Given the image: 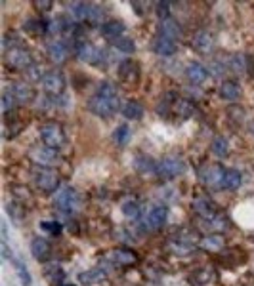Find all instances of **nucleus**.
Returning <instances> with one entry per match:
<instances>
[{
  "label": "nucleus",
  "mask_w": 254,
  "mask_h": 286,
  "mask_svg": "<svg viewBox=\"0 0 254 286\" xmlns=\"http://www.w3.org/2000/svg\"><path fill=\"white\" fill-rule=\"evenodd\" d=\"M54 206L59 210V214L64 216H73L80 208V195L69 185L61 187L54 196Z\"/></svg>",
  "instance_id": "f257e3e1"
},
{
  "label": "nucleus",
  "mask_w": 254,
  "mask_h": 286,
  "mask_svg": "<svg viewBox=\"0 0 254 286\" xmlns=\"http://www.w3.org/2000/svg\"><path fill=\"white\" fill-rule=\"evenodd\" d=\"M119 105L120 101L117 96H101V94H98V96H94L88 101V109L96 113L98 117H101V119H109V117H113L115 113L119 111Z\"/></svg>",
  "instance_id": "f03ea898"
},
{
  "label": "nucleus",
  "mask_w": 254,
  "mask_h": 286,
  "mask_svg": "<svg viewBox=\"0 0 254 286\" xmlns=\"http://www.w3.org/2000/svg\"><path fill=\"white\" fill-rule=\"evenodd\" d=\"M185 172V162L180 157H166L157 164V174L164 178V180H172L178 178Z\"/></svg>",
  "instance_id": "7ed1b4c3"
},
{
  "label": "nucleus",
  "mask_w": 254,
  "mask_h": 286,
  "mask_svg": "<svg viewBox=\"0 0 254 286\" xmlns=\"http://www.w3.org/2000/svg\"><path fill=\"white\" fill-rule=\"evenodd\" d=\"M35 183L40 191H44V193H52V191H56L57 185H59V175H57L52 168H46V166L36 168Z\"/></svg>",
  "instance_id": "20e7f679"
},
{
  "label": "nucleus",
  "mask_w": 254,
  "mask_h": 286,
  "mask_svg": "<svg viewBox=\"0 0 254 286\" xmlns=\"http://www.w3.org/2000/svg\"><path fill=\"white\" fill-rule=\"evenodd\" d=\"M40 140L50 149H57L65 143V134L57 124H46L40 128Z\"/></svg>",
  "instance_id": "39448f33"
},
{
  "label": "nucleus",
  "mask_w": 254,
  "mask_h": 286,
  "mask_svg": "<svg viewBox=\"0 0 254 286\" xmlns=\"http://www.w3.org/2000/svg\"><path fill=\"white\" fill-rule=\"evenodd\" d=\"M6 63L12 69H29L33 65V57H31L27 50L17 46V48L6 52Z\"/></svg>",
  "instance_id": "423d86ee"
},
{
  "label": "nucleus",
  "mask_w": 254,
  "mask_h": 286,
  "mask_svg": "<svg viewBox=\"0 0 254 286\" xmlns=\"http://www.w3.org/2000/svg\"><path fill=\"white\" fill-rule=\"evenodd\" d=\"M166 217H168V210L162 204H153L145 214V225L149 229H161L162 225L166 224Z\"/></svg>",
  "instance_id": "0eeeda50"
},
{
  "label": "nucleus",
  "mask_w": 254,
  "mask_h": 286,
  "mask_svg": "<svg viewBox=\"0 0 254 286\" xmlns=\"http://www.w3.org/2000/svg\"><path fill=\"white\" fill-rule=\"evenodd\" d=\"M43 88L46 94H61L65 90V77L59 71H50L43 78Z\"/></svg>",
  "instance_id": "6e6552de"
},
{
  "label": "nucleus",
  "mask_w": 254,
  "mask_h": 286,
  "mask_svg": "<svg viewBox=\"0 0 254 286\" xmlns=\"http://www.w3.org/2000/svg\"><path fill=\"white\" fill-rule=\"evenodd\" d=\"M105 259L115 266H132L136 261V254L128 248H113L105 254Z\"/></svg>",
  "instance_id": "1a4fd4ad"
},
{
  "label": "nucleus",
  "mask_w": 254,
  "mask_h": 286,
  "mask_svg": "<svg viewBox=\"0 0 254 286\" xmlns=\"http://www.w3.org/2000/svg\"><path fill=\"white\" fill-rule=\"evenodd\" d=\"M77 56H78V59H82L84 63H94V65H98V63L103 59V52L99 48H96L94 44H90V42H82L77 48Z\"/></svg>",
  "instance_id": "9d476101"
},
{
  "label": "nucleus",
  "mask_w": 254,
  "mask_h": 286,
  "mask_svg": "<svg viewBox=\"0 0 254 286\" xmlns=\"http://www.w3.org/2000/svg\"><path fill=\"white\" fill-rule=\"evenodd\" d=\"M193 210H195V214H199V216L203 217V219H206V222H212V219L218 217L216 206H214L208 199H205V196H199V199L193 201Z\"/></svg>",
  "instance_id": "9b49d317"
},
{
  "label": "nucleus",
  "mask_w": 254,
  "mask_h": 286,
  "mask_svg": "<svg viewBox=\"0 0 254 286\" xmlns=\"http://www.w3.org/2000/svg\"><path fill=\"white\" fill-rule=\"evenodd\" d=\"M224 175H226V170H222L220 166H208L206 170H203L201 174V180L212 189H220L224 187Z\"/></svg>",
  "instance_id": "f8f14e48"
},
{
  "label": "nucleus",
  "mask_w": 254,
  "mask_h": 286,
  "mask_svg": "<svg viewBox=\"0 0 254 286\" xmlns=\"http://www.w3.org/2000/svg\"><path fill=\"white\" fill-rule=\"evenodd\" d=\"M31 159L35 162H38L40 166H50L52 162L56 161V149H50V147H36L31 151Z\"/></svg>",
  "instance_id": "ddd939ff"
},
{
  "label": "nucleus",
  "mask_w": 254,
  "mask_h": 286,
  "mask_svg": "<svg viewBox=\"0 0 254 286\" xmlns=\"http://www.w3.org/2000/svg\"><path fill=\"white\" fill-rule=\"evenodd\" d=\"M185 75L189 78V82H193V84H203L210 77V75H208V69H206L205 65H201V63H189Z\"/></svg>",
  "instance_id": "4468645a"
},
{
  "label": "nucleus",
  "mask_w": 254,
  "mask_h": 286,
  "mask_svg": "<svg viewBox=\"0 0 254 286\" xmlns=\"http://www.w3.org/2000/svg\"><path fill=\"white\" fill-rule=\"evenodd\" d=\"M107 279V273L101 269H92V271H84L78 275V282L82 286H98Z\"/></svg>",
  "instance_id": "2eb2a0df"
},
{
  "label": "nucleus",
  "mask_w": 254,
  "mask_h": 286,
  "mask_svg": "<svg viewBox=\"0 0 254 286\" xmlns=\"http://www.w3.org/2000/svg\"><path fill=\"white\" fill-rule=\"evenodd\" d=\"M122 33H124V23H122V21L111 19V21H105V23L101 25V35L105 36V38L119 40Z\"/></svg>",
  "instance_id": "dca6fc26"
},
{
  "label": "nucleus",
  "mask_w": 254,
  "mask_h": 286,
  "mask_svg": "<svg viewBox=\"0 0 254 286\" xmlns=\"http://www.w3.org/2000/svg\"><path fill=\"white\" fill-rule=\"evenodd\" d=\"M31 252L38 261H44L50 258V243L43 237H35L31 243Z\"/></svg>",
  "instance_id": "f3484780"
},
{
  "label": "nucleus",
  "mask_w": 254,
  "mask_h": 286,
  "mask_svg": "<svg viewBox=\"0 0 254 286\" xmlns=\"http://www.w3.org/2000/svg\"><path fill=\"white\" fill-rule=\"evenodd\" d=\"M153 50H155L157 54H161V56H172L176 52V40L159 35L153 40Z\"/></svg>",
  "instance_id": "a211bd4d"
},
{
  "label": "nucleus",
  "mask_w": 254,
  "mask_h": 286,
  "mask_svg": "<svg viewBox=\"0 0 254 286\" xmlns=\"http://www.w3.org/2000/svg\"><path fill=\"white\" fill-rule=\"evenodd\" d=\"M120 113H122V117L128 120H138L143 117V107H141L140 101H134V99H130L126 103H122L120 107Z\"/></svg>",
  "instance_id": "6ab92c4d"
},
{
  "label": "nucleus",
  "mask_w": 254,
  "mask_h": 286,
  "mask_svg": "<svg viewBox=\"0 0 254 286\" xmlns=\"http://www.w3.org/2000/svg\"><path fill=\"white\" fill-rule=\"evenodd\" d=\"M220 98L226 101H235L241 98V86L235 80H226L220 86Z\"/></svg>",
  "instance_id": "aec40b11"
},
{
  "label": "nucleus",
  "mask_w": 254,
  "mask_h": 286,
  "mask_svg": "<svg viewBox=\"0 0 254 286\" xmlns=\"http://www.w3.org/2000/svg\"><path fill=\"white\" fill-rule=\"evenodd\" d=\"M193 48L197 50V52H201V54H208L214 48V38L208 33L201 31V33H197V35L193 36Z\"/></svg>",
  "instance_id": "412c9836"
},
{
  "label": "nucleus",
  "mask_w": 254,
  "mask_h": 286,
  "mask_svg": "<svg viewBox=\"0 0 254 286\" xmlns=\"http://www.w3.org/2000/svg\"><path fill=\"white\" fill-rule=\"evenodd\" d=\"M119 73L122 80H126V82H136V80H138V75H140V69H138V65H136L132 59H126V61L120 63Z\"/></svg>",
  "instance_id": "4be33fe9"
},
{
  "label": "nucleus",
  "mask_w": 254,
  "mask_h": 286,
  "mask_svg": "<svg viewBox=\"0 0 254 286\" xmlns=\"http://www.w3.org/2000/svg\"><path fill=\"white\" fill-rule=\"evenodd\" d=\"M12 94H14L15 99H17V101H22V103H29L31 99L35 98V92H33V88L25 82H15L14 86H12Z\"/></svg>",
  "instance_id": "5701e85b"
},
{
  "label": "nucleus",
  "mask_w": 254,
  "mask_h": 286,
  "mask_svg": "<svg viewBox=\"0 0 254 286\" xmlns=\"http://www.w3.org/2000/svg\"><path fill=\"white\" fill-rule=\"evenodd\" d=\"M48 54L56 63H64L67 59V56H69V48H67L65 42L57 40V42H52L48 46Z\"/></svg>",
  "instance_id": "b1692460"
},
{
  "label": "nucleus",
  "mask_w": 254,
  "mask_h": 286,
  "mask_svg": "<svg viewBox=\"0 0 254 286\" xmlns=\"http://www.w3.org/2000/svg\"><path fill=\"white\" fill-rule=\"evenodd\" d=\"M69 12L77 21H88V14H90V6L92 4H84V2H69Z\"/></svg>",
  "instance_id": "393cba45"
},
{
  "label": "nucleus",
  "mask_w": 254,
  "mask_h": 286,
  "mask_svg": "<svg viewBox=\"0 0 254 286\" xmlns=\"http://www.w3.org/2000/svg\"><path fill=\"white\" fill-rule=\"evenodd\" d=\"M161 35L166 36V38H172V40H176L178 36H180V23H178V21H174L172 17L164 19L161 23Z\"/></svg>",
  "instance_id": "a878e982"
},
{
  "label": "nucleus",
  "mask_w": 254,
  "mask_h": 286,
  "mask_svg": "<svg viewBox=\"0 0 254 286\" xmlns=\"http://www.w3.org/2000/svg\"><path fill=\"white\" fill-rule=\"evenodd\" d=\"M243 183V175L237 170H226V175H224V189H229V191H235V189L241 187Z\"/></svg>",
  "instance_id": "bb28decb"
},
{
  "label": "nucleus",
  "mask_w": 254,
  "mask_h": 286,
  "mask_svg": "<svg viewBox=\"0 0 254 286\" xmlns=\"http://www.w3.org/2000/svg\"><path fill=\"white\" fill-rule=\"evenodd\" d=\"M212 153L216 155L218 159H226L227 153H229V141L224 136L216 138V140L212 141Z\"/></svg>",
  "instance_id": "cd10ccee"
},
{
  "label": "nucleus",
  "mask_w": 254,
  "mask_h": 286,
  "mask_svg": "<svg viewBox=\"0 0 254 286\" xmlns=\"http://www.w3.org/2000/svg\"><path fill=\"white\" fill-rule=\"evenodd\" d=\"M134 166H136V170H140V172H157V162L153 161V159L145 157V155L136 157Z\"/></svg>",
  "instance_id": "c85d7f7f"
},
{
  "label": "nucleus",
  "mask_w": 254,
  "mask_h": 286,
  "mask_svg": "<svg viewBox=\"0 0 254 286\" xmlns=\"http://www.w3.org/2000/svg\"><path fill=\"white\" fill-rule=\"evenodd\" d=\"M201 246L208 252H218L224 246V237H220V235H208V237L203 238Z\"/></svg>",
  "instance_id": "c756f323"
},
{
  "label": "nucleus",
  "mask_w": 254,
  "mask_h": 286,
  "mask_svg": "<svg viewBox=\"0 0 254 286\" xmlns=\"http://www.w3.org/2000/svg\"><path fill=\"white\" fill-rule=\"evenodd\" d=\"M113 141L117 143L119 147L126 145L128 141H130V128L126 124H120L117 126V130L113 132Z\"/></svg>",
  "instance_id": "7c9ffc66"
},
{
  "label": "nucleus",
  "mask_w": 254,
  "mask_h": 286,
  "mask_svg": "<svg viewBox=\"0 0 254 286\" xmlns=\"http://www.w3.org/2000/svg\"><path fill=\"white\" fill-rule=\"evenodd\" d=\"M120 212L126 217H130V219H136V217L140 216V204L134 203V201H126L120 206Z\"/></svg>",
  "instance_id": "2f4dec72"
},
{
  "label": "nucleus",
  "mask_w": 254,
  "mask_h": 286,
  "mask_svg": "<svg viewBox=\"0 0 254 286\" xmlns=\"http://www.w3.org/2000/svg\"><path fill=\"white\" fill-rule=\"evenodd\" d=\"M174 107H176V115H178V117H184V119L191 117V115H193V111H195L193 103H191V101H187V99H184V101H178Z\"/></svg>",
  "instance_id": "473e14b6"
},
{
  "label": "nucleus",
  "mask_w": 254,
  "mask_h": 286,
  "mask_svg": "<svg viewBox=\"0 0 254 286\" xmlns=\"http://www.w3.org/2000/svg\"><path fill=\"white\" fill-rule=\"evenodd\" d=\"M115 48L122 52V54H134L136 44L132 38H119V40H115Z\"/></svg>",
  "instance_id": "72a5a7b5"
},
{
  "label": "nucleus",
  "mask_w": 254,
  "mask_h": 286,
  "mask_svg": "<svg viewBox=\"0 0 254 286\" xmlns=\"http://www.w3.org/2000/svg\"><path fill=\"white\" fill-rule=\"evenodd\" d=\"M15 269H17V277H19V280H22V284L31 286L33 279H31V273H29L27 266H25L23 261H15Z\"/></svg>",
  "instance_id": "f704fd0d"
},
{
  "label": "nucleus",
  "mask_w": 254,
  "mask_h": 286,
  "mask_svg": "<svg viewBox=\"0 0 254 286\" xmlns=\"http://www.w3.org/2000/svg\"><path fill=\"white\" fill-rule=\"evenodd\" d=\"M15 105H17V99L12 92H4L2 94V111L4 113H10L12 109H15Z\"/></svg>",
  "instance_id": "c9c22d12"
},
{
  "label": "nucleus",
  "mask_w": 254,
  "mask_h": 286,
  "mask_svg": "<svg viewBox=\"0 0 254 286\" xmlns=\"http://www.w3.org/2000/svg\"><path fill=\"white\" fill-rule=\"evenodd\" d=\"M40 229L44 233H48V235H59L64 231V227H61V224H57V222H40Z\"/></svg>",
  "instance_id": "e433bc0d"
},
{
  "label": "nucleus",
  "mask_w": 254,
  "mask_h": 286,
  "mask_svg": "<svg viewBox=\"0 0 254 286\" xmlns=\"http://www.w3.org/2000/svg\"><path fill=\"white\" fill-rule=\"evenodd\" d=\"M17 42H19V38H17V35H15V33H6V35L2 36V46H4V50H6V52L17 48Z\"/></svg>",
  "instance_id": "4c0bfd02"
},
{
  "label": "nucleus",
  "mask_w": 254,
  "mask_h": 286,
  "mask_svg": "<svg viewBox=\"0 0 254 286\" xmlns=\"http://www.w3.org/2000/svg\"><path fill=\"white\" fill-rule=\"evenodd\" d=\"M44 275H46L50 280H54V282H56V280H59L61 277H64V269L54 263V266H48L46 269H44Z\"/></svg>",
  "instance_id": "58836bf2"
},
{
  "label": "nucleus",
  "mask_w": 254,
  "mask_h": 286,
  "mask_svg": "<svg viewBox=\"0 0 254 286\" xmlns=\"http://www.w3.org/2000/svg\"><path fill=\"white\" fill-rule=\"evenodd\" d=\"M43 75H46V73H43V67H40V65H31L27 69V78L31 82H36V80L43 82V78H44Z\"/></svg>",
  "instance_id": "ea45409f"
},
{
  "label": "nucleus",
  "mask_w": 254,
  "mask_h": 286,
  "mask_svg": "<svg viewBox=\"0 0 254 286\" xmlns=\"http://www.w3.org/2000/svg\"><path fill=\"white\" fill-rule=\"evenodd\" d=\"M25 31H29V33H40V31H44L46 29V23L40 19H31V21H25Z\"/></svg>",
  "instance_id": "a19ab883"
},
{
  "label": "nucleus",
  "mask_w": 254,
  "mask_h": 286,
  "mask_svg": "<svg viewBox=\"0 0 254 286\" xmlns=\"http://www.w3.org/2000/svg\"><path fill=\"white\" fill-rule=\"evenodd\" d=\"M195 279H197V284H206L214 279V273L210 269H201V271H195Z\"/></svg>",
  "instance_id": "79ce46f5"
},
{
  "label": "nucleus",
  "mask_w": 254,
  "mask_h": 286,
  "mask_svg": "<svg viewBox=\"0 0 254 286\" xmlns=\"http://www.w3.org/2000/svg\"><path fill=\"white\" fill-rule=\"evenodd\" d=\"M168 12H170V4L168 2H157V15L162 17V21L168 19Z\"/></svg>",
  "instance_id": "37998d69"
},
{
  "label": "nucleus",
  "mask_w": 254,
  "mask_h": 286,
  "mask_svg": "<svg viewBox=\"0 0 254 286\" xmlns=\"http://www.w3.org/2000/svg\"><path fill=\"white\" fill-rule=\"evenodd\" d=\"M103 17V12L99 10L98 6H90V14H88V21L90 23H98L99 19Z\"/></svg>",
  "instance_id": "c03bdc74"
},
{
  "label": "nucleus",
  "mask_w": 254,
  "mask_h": 286,
  "mask_svg": "<svg viewBox=\"0 0 254 286\" xmlns=\"http://www.w3.org/2000/svg\"><path fill=\"white\" fill-rule=\"evenodd\" d=\"M6 210H8V214L12 217H17V219H22L23 217V214H22V208L17 206V204H14V203H8L6 204Z\"/></svg>",
  "instance_id": "a18cd8bd"
},
{
  "label": "nucleus",
  "mask_w": 254,
  "mask_h": 286,
  "mask_svg": "<svg viewBox=\"0 0 254 286\" xmlns=\"http://www.w3.org/2000/svg\"><path fill=\"white\" fill-rule=\"evenodd\" d=\"M231 67L235 71H245V67H247V61H245V57H243V56H235L231 59Z\"/></svg>",
  "instance_id": "49530a36"
},
{
  "label": "nucleus",
  "mask_w": 254,
  "mask_h": 286,
  "mask_svg": "<svg viewBox=\"0 0 254 286\" xmlns=\"http://www.w3.org/2000/svg\"><path fill=\"white\" fill-rule=\"evenodd\" d=\"M0 246H2V259H4V261H8V259H10V248H8V240H2V243H0Z\"/></svg>",
  "instance_id": "de8ad7c7"
},
{
  "label": "nucleus",
  "mask_w": 254,
  "mask_h": 286,
  "mask_svg": "<svg viewBox=\"0 0 254 286\" xmlns=\"http://www.w3.org/2000/svg\"><path fill=\"white\" fill-rule=\"evenodd\" d=\"M35 6L38 10H43V12H48L50 8H52V2H35Z\"/></svg>",
  "instance_id": "09e8293b"
},
{
  "label": "nucleus",
  "mask_w": 254,
  "mask_h": 286,
  "mask_svg": "<svg viewBox=\"0 0 254 286\" xmlns=\"http://www.w3.org/2000/svg\"><path fill=\"white\" fill-rule=\"evenodd\" d=\"M65 286H73V284H65Z\"/></svg>",
  "instance_id": "8fccbe9b"
}]
</instances>
